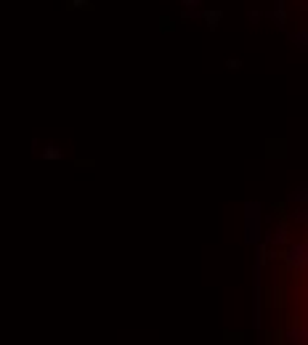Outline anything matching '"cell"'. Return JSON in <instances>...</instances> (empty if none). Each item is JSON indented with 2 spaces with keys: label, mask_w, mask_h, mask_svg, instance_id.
Listing matches in <instances>:
<instances>
[{
  "label": "cell",
  "mask_w": 308,
  "mask_h": 345,
  "mask_svg": "<svg viewBox=\"0 0 308 345\" xmlns=\"http://www.w3.org/2000/svg\"><path fill=\"white\" fill-rule=\"evenodd\" d=\"M215 19H221V13H218V11H215V13H207V22H210V27H215V24H218Z\"/></svg>",
  "instance_id": "obj_1"
}]
</instances>
